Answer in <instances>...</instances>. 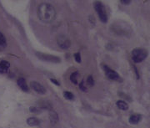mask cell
Wrapping results in <instances>:
<instances>
[{
    "label": "cell",
    "instance_id": "6da1fadb",
    "mask_svg": "<svg viewBox=\"0 0 150 128\" xmlns=\"http://www.w3.org/2000/svg\"><path fill=\"white\" fill-rule=\"evenodd\" d=\"M38 16L43 23H51L56 17L55 8L49 3H42L38 8Z\"/></svg>",
    "mask_w": 150,
    "mask_h": 128
},
{
    "label": "cell",
    "instance_id": "7a4b0ae2",
    "mask_svg": "<svg viewBox=\"0 0 150 128\" xmlns=\"http://www.w3.org/2000/svg\"><path fill=\"white\" fill-rule=\"evenodd\" d=\"M149 55L148 50L144 48H135L131 52L132 60L134 63H141Z\"/></svg>",
    "mask_w": 150,
    "mask_h": 128
},
{
    "label": "cell",
    "instance_id": "3957f363",
    "mask_svg": "<svg viewBox=\"0 0 150 128\" xmlns=\"http://www.w3.org/2000/svg\"><path fill=\"white\" fill-rule=\"evenodd\" d=\"M93 5H94V8H95L97 14L99 17V19L102 21V23H107L108 15L105 6L101 2H99V1H96Z\"/></svg>",
    "mask_w": 150,
    "mask_h": 128
},
{
    "label": "cell",
    "instance_id": "277c9868",
    "mask_svg": "<svg viewBox=\"0 0 150 128\" xmlns=\"http://www.w3.org/2000/svg\"><path fill=\"white\" fill-rule=\"evenodd\" d=\"M36 55L38 59L43 61L47 62H52V63H59L61 61V59L58 57L53 55H49V54H44L41 52H36Z\"/></svg>",
    "mask_w": 150,
    "mask_h": 128
},
{
    "label": "cell",
    "instance_id": "5b68a950",
    "mask_svg": "<svg viewBox=\"0 0 150 128\" xmlns=\"http://www.w3.org/2000/svg\"><path fill=\"white\" fill-rule=\"evenodd\" d=\"M103 71H104L106 76L109 80H120V76H119L118 73H117L115 71L109 68L108 65H103Z\"/></svg>",
    "mask_w": 150,
    "mask_h": 128
},
{
    "label": "cell",
    "instance_id": "8992f818",
    "mask_svg": "<svg viewBox=\"0 0 150 128\" xmlns=\"http://www.w3.org/2000/svg\"><path fill=\"white\" fill-rule=\"evenodd\" d=\"M58 44L62 48V49H68L70 46V40L65 35H59L58 37Z\"/></svg>",
    "mask_w": 150,
    "mask_h": 128
},
{
    "label": "cell",
    "instance_id": "52a82bcc",
    "mask_svg": "<svg viewBox=\"0 0 150 128\" xmlns=\"http://www.w3.org/2000/svg\"><path fill=\"white\" fill-rule=\"evenodd\" d=\"M30 86H31V88H32L35 92L38 93V94H40V95H44V94L46 93L45 88H44L40 83H38V82H37V81H32V82L30 83Z\"/></svg>",
    "mask_w": 150,
    "mask_h": 128
},
{
    "label": "cell",
    "instance_id": "ba28073f",
    "mask_svg": "<svg viewBox=\"0 0 150 128\" xmlns=\"http://www.w3.org/2000/svg\"><path fill=\"white\" fill-rule=\"evenodd\" d=\"M141 120H142V116L138 115V114H135V115H132L129 117V121L132 125H136V124H138L141 121Z\"/></svg>",
    "mask_w": 150,
    "mask_h": 128
},
{
    "label": "cell",
    "instance_id": "9c48e42d",
    "mask_svg": "<svg viewBox=\"0 0 150 128\" xmlns=\"http://www.w3.org/2000/svg\"><path fill=\"white\" fill-rule=\"evenodd\" d=\"M18 85L20 87V89H21L22 91H23L25 92H28L29 91V88L28 85H27V82L23 78H19L18 80Z\"/></svg>",
    "mask_w": 150,
    "mask_h": 128
},
{
    "label": "cell",
    "instance_id": "30bf717a",
    "mask_svg": "<svg viewBox=\"0 0 150 128\" xmlns=\"http://www.w3.org/2000/svg\"><path fill=\"white\" fill-rule=\"evenodd\" d=\"M9 66H10V64L9 62H8L6 60H3L0 62V73L1 74H4L6 73L8 69H9Z\"/></svg>",
    "mask_w": 150,
    "mask_h": 128
},
{
    "label": "cell",
    "instance_id": "8fae6325",
    "mask_svg": "<svg viewBox=\"0 0 150 128\" xmlns=\"http://www.w3.org/2000/svg\"><path fill=\"white\" fill-rule=\"evenodd\" d=\"M116 105L122 111H127V110H129V104L125 100H118L116 102Z\"/></svg>",
    "mask_w": 150,
    "mask_h": 128
},
{
    "label": "cell",
    "instance_id": "7c38bea8",
    "mask_svg": "<svg viewBox=\"0 0 150 128\" xmlns=\"http://www.w3.org/2000/svg\"><path fill=\"white\" fill-rule=\"evenodd\" d=\"M27 123L30 127H36L40 124V121L36 117H29L27 120Z\"/></svg>",
    "mask_w": 150,
    "mask_h": 128
},
{
    "label": "cell",
    "instance_id": "4fadbf2b",
    "mask_svg": "<svg viewBox=\"0 0 150 128\" xmlns=\"http://www.w3.org/2000/svg\"><path fill=\"white\" fill-rule=\"evenodd\" d=\"M7 46V40L5 36L3 35L2 33H0V50L5 49Z\"/></svg>",
    "mask_w": 150,
    "mask_h": 128
},
{
    "label": "cell",
    "instance_id": "5bb4252c",
    "mask_svg": "<svg viewBox=\"0 0 150 128\" xmlns=\"http://www.w3.org/2000/svg\"><path fill=\"white\" fill-rule=\"evenodd\" d=\"M78 76H79V72L78 71H75V72L72 73L71 75H70V80L75 85L78 84V80H77Z\"/></svg>",
    "mask_w": 150,
    "mask_h": 128
},
{
    "label": "cell",
    "instance_id": "9a60e30c",
    "mask_svg": "<svg viewBox=\"0 0 150 128\" xmlns=\"http://www.w3.org/2000/svg\"><path fill=\"white\" fill-rule=\"evenodd\" d=\"M58 120V115L56 114V112L54 111H52L50 113V121L53 123H56Z\"/></svg>",
    "mask_w": 150,
    "mask_h": 128
},
{
    "label": "cell",
    "instance_id": "2e32d148",
    "mask_svg": "<svg viewBox=\"0 0 150 128\" xmlns=\"http://www.w3.org/2000/svg\"><path fill=\"white\" fill-rule=\"evenodd\" d=\"M64 97L66 98L67 100H73L74 99V95H73V94L71 92H69V91H65L64 93Z\"/></svg>",
    "mask_w": 150,
    "mask_h": 128
},
{
    "label": "cell",
    "instance_id": "e0dca14e",
    "mask_svg": "<svg viewBox=\"0 0 150 128\" xmlns=\"http://www.w3.org/2000/svg\"><path fill=\"white\" fill-rule=\"evenodd\" d=\"M87 83L88 84L89 86H92V85H94V80H93V78L92 75H89L88 79H87Z\"/></svg>",
    "mask_w": 150,
    "mask_h": 128
},
{
    "label": "cell",
    "instance_id": "ac0fdd59",
    "mask_svg": "<svg viewBox=\"0 0 150 128\" xmlns=\"http://www.w3.org/2000/svg\"><path fill=\"white\" fill-rule=\"evenodd\" d=\"M79 87H80V89H81L83 91H87V87L85 86V82H84V80L79 84Z\"/></svg>",
    "mask_w": 150,
    "mask_h": 128
},
{
    "label": "cell",
    "instance_id": "d6986e66",
    "mask_svg": "<svg viewBox=\"0 0 150 128\" xmlns=\"http://www.w3.org/2000/svg\"><path fill=\"white\" fill-rule=\"evenodd\" d=\"M74 58H75V60H76V62H78V63H81V55H80V54L79 53H76L75 55H74Z\"/></svg>",
    "mask_w": 150,
    "mask_h": 128
},
{
    "label": "cell",
    "instance_id": "ffe728a7",
    "mask_svg": "<svg viewBox=\"0 0 150 128\" xmlns=\"http://www.w3.org/2000/svg\"><path fill=\"white\" fill-rule=\"evenodd\" d=\"M30 111L31 112H36V113H38V112H39V110L38 108H36V107H30Z\"/></svg>",
    "mask_w": 150,
    "mask_h": 128
},
{
    "label": "cell",
    "instance_id": "44dd1931",
    "mask_svg": "<svg viewBox=\"0 0 150 128\" xmlns=\"http://www.w3.org/2000/svg\"><path fill=\"white\" fill-rule=\"evenodd\" d=\"M120 2H121V3H123V4H130L131 3V0H120Z\"/></svg>",
    "mask_w": 150,
    "mask_h": 128
},
{
    "label": "cell",
    "instance_id": "7402d4cb",
    "mask_svg": "<svg viewBox=\"0 0 150 128\" xmlns=\"http://www.w3.org/2000/svg\"><path fill=\"white\" fill-rule=\"evenodd\" d=\"M50 80L53 83V84H55L56 85H59L60 84H59V82H58L56 80H54V79H50Z\"/></svg>",
    "mask_w": 150,
    "mask_h": 128
}]
</instances>
